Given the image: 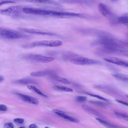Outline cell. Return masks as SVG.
Masks as SVG:
<instances>
[{"instance_id": "6da1fadb", "label": "cell", "mask_w": 128, "mask_h": 128, "mask_svg": "<svg viewBox=\"0 0 128 128\" xmlns=\"http://www.w3.org/2000/svg\"><path fill=\"white\" fill-rule=\"evenodd\" d=\"M0 37L4 39L12 40L28 38L29 36L8 28L0 27Z\"/></svg>"}, {"instance_id": "7a4b0ae2", "label": "cell", "mask_w": 128, "mask_h": 128, "mask_svg": "<svg viewBox=\"0 0 128 128\" xmlns=\"http://www.w3.org/2000/svg\"><path fill=\"white\" fill-rule=\"evenodd\" d=\"M61 41L58 40H44L36 41L23 44L22 47L24 48H28L37 46L47 47H56L62 45Z\"/></svg>"}, {"instance_id": "3957f363", "label": "cell", "mask_w": 128, "mask_h": 128, "mask_svg": "<svg viewBox=\"0 0 128 128\" xmlns=\"http://www.w3.org/2000/svg\"><path fill=\"white\" fill-rule=\"evenodd\" d=\"M22 11L26 14L52 16L54 10L34 8L25 7L23 8Z\"/></svg>"}, {"instance_id": "277c9868", "label": "cell", "mask_w": 128, "mask_h": 128, "mask_svg": "<svg viewBox=\"0 0 128 128\" xmlns=\"http://www.w3.org/2000/svg\"><path fill=\"white\" fill-rule=\"evenodd\" d=\"M23 8L20 6H12L0 10V13L6 15L16 17L20 13Z\"/></svg>"}, {"instance_id": "5b68a950", "label": "cell", "mask_w": 128, "mask_h": 128, "mask_svg": "<svg viewBox=\"0 0 128 128\" xmlns=\"http://www.w3.org/2000/svg\"><path fill=\"white\" fill-rule=\"evenodd\" d=\"M73 64L78 65H92L101 64L99 61L84 57H79L74 58L71 60Z\"/></svg>"}, {"instance_id": "8992f818", "label": "cell", "mask_w": 128, "mask_h": 128, "mask_svg": "<svg viewBox=\"0 0 128 128\" xmlns=\"http://www.w3.org/2000/svg\"><path fill=\"white\" fill-rule=\"evenodd\" d=\"M24 58L27 59L40 62L43 63H47L53 60L54 57H48L39 54H31L25 56Z\"/></svg>"}, {"instance_id": "52a82bcc", "label": "cell", "mask_w": 128, "mask_h": 128, "mask_svg": "<svg viewBox=\"0 0 128 128\" xmlns=\"http://www.w3.org/2000/svg\"><path fill=\"white\" fill-rule=\"evenodd\" d=\"M18 29L22 31L32 34L46 36H58V34L53 33L44 31L38 30L23 28H18Z\"/></svg>"}, {"instance_id": "ba28073f", "label": "cell", "mask_w": 128, "mask_h": 128, "mask_svg": "<svg viewBox=\"0 0 128 128\" xmlns=\"http://www.w3.org/2000/svg\"><path fill=\"white\" fill-rule=\"evenodd\" d=\"M105 61L117 65L128 67V61L114 57H108L104 58Z\"/></svg>"}, {"instance_id": "9c48e42d", "label": "cell", "mask_w": 128, "mask_h": 128, "mask_svg": "<svg viewBox=\"0 0 128 128\" xmlns=\"http://www.w3.org/2000/svg\"><path fill=\"white\" fill-rule=\"evenodd\" d=\"M15 94L23 101L35 105H38L39 102L36 98L23 94L16 93Z\"/></svg>"}, {"instance_id": "30bf717a", "label": "cell", "mask_w": 128, "mask_h": 128, "mask_svg": "<svg viewBox=\"0 0 128 128\" xmlns=\"http://www.w3.org/2000/svg\"><path fill=\"white\" fill-rule=\"evenodd\" d=\"M52 111L59 116L69 121L76 123L79 122V120L78 119L68 115L61 110L53 109L52 110Z\"/></svg>"}, {"instance_id": "8fae6325", "label": "cell", "mask_w": 128, "mask_h": 128, "mask_svg": "<svg viewBox=\"0 0 128 128\" xmlns=\"http://www.w3.org/2000/svg\"><path fill=\"white\" fill-rule=\"evenodd\" d=\"M95 88L104 92L111 93L116 94L117 91L114 89L108 86L104 85H95L94 86Z\"/></svg>"}, {"instance_id": "7c38bea8", "label": "cell", "mask_w": 128, "mask_h": 128, "mask_svg": "<svg viewBox=\"0 0 128 128\" xmlns=\"http://www.w3.org/2000/svg\"><path fill=\"white\" fill-rule=\"evenodd\" d=\"M12 83L16 84H37V82L35 80L30 78H24L14 80L11 81Z\"/></svg>"}, {"instance_id": "4fadbf2b", "label": "cell", "mask_w": 128, "mask_h": 128, "mask_svg": "<svg viewBox=\"0 0 128 128\" xmlns=\"http://www.w3.org/2000/svg\"><path fill=\"white\" fill-rule=\"evenodd\" d=\"M98 8L100 13L105 16L107 17L111 14L107 7L103 3H99L98 5Z\"/></svg>"}, {"instance_id": "5bb4252c", "label": "cell", "mask_w": 128, "mask_h": 128, "mask_svg": "<svg viewBox=\"0 0 128 128\" xmlns=\"http://www.w3.org/2000/svg\"><path fill=\"white\" fill-rule=\"evenodd\" d=\"M54 71L47 70L33 72H32L30 74L33 76L40 77L47 75H50L52 74H54Z\"/></svg>"}, {"instance_id": "9a60e30c", "label": "cell", "mask_w": 128, "mask_h": 128, "mask_svg": "<svg viewBox=\"0 0 128 128\" xmlns=\"http://www.w3.org/2000/svg\"><path fill=\"white\" fill-rule=\"evenodd\" d=\"M82 107L84 110L88 112L96 115L100 118H104V116L99 112L88 106L83 105L82 106Z\"/></svg>"}, {"instance_id": "2e32d148", "label": "cell", "mask_w": 128, "mask_h": 128, "mask_svg": "<svg viewBox=\"0 0 128 128\" xmlns=\"http://www.w3.org/2000/svg\"><path fill=\"white\" fill-rule=\"evenodd\" d=\"M50 77L51 78L54 80L65 84H69L70 83V82L67 79L60 76L55 74H52L50 75Z\"/></svg>"}, {"instance_id": "e0dca14e", "label": "cell", "mask_w": 128, "mask_h": 128, "mask_svg": "<svg viewBox=\"0 0 128 128\" xmlns=\"http://www.w3.org/2000/svg\"><path fill=\"white\" fill-rule=\"evenodd\" d=\"M96 120L99 123L108 128H120L117 126L112 124L99 118H96Z\"/></svg>"}, {"instance_id": "ac0fdd59", "label": "cell", "mask_w": 128, "mask_h": 128, "mask_svg": "<svg viewBox=\"0 0 128 128\" xmlns=\"http://www.w3.org/2000/svg\"><path fill=\"white\" fill-rule=\"evenodd\" d=\"M27 87L30 90L36 93L40 96L46 98H48V96L47 95L44 94L40 90L33 86L28 85L27 86Z\"/></svg>"}, {"instance_id": "d6986e66", "label": "cell", "mask_w": 128, "mask_h": 128, "mask_svg": "<svg viewBox=\"0 0 128 128\" xmlns=\"http://www.w3.org/2000/svg\"><path fill=\"white\" fill-rule=\"evenodd\" d=\"M116 78L124 81L128 82V74H113Z\"/></svg>"}, {"instance_id": "ffe728a7", "label": "cell", "mask_w": 128, "mask_h": 128, "mask_svg": "<svg viewBox=\"0 0 128 128\" xmlns=\"http://www.w3.org/2000/svg\"><path fill=\"white\" fill-rule=\"evenodd\" d=\"M27 1L30 2L36 3L51 4H56L57 5L59 4H58L57 2L51 0H27Z\"/></svg>"}, {"instance_id": "44dd1931", "label": "cell", "mask_w": 128, "mask_h": 128, "mask_svg": "<svg viewBox=\"0 0 128 128\" xmlns=\"http://www.w3.org/2000/svg\"><path fill=\"white\" fill-rule=\"evenodd\" d=\"M118 21L120 23L125 24H128V13L124 14L118 18Z\"/></svg>"}, {"instance_id": "7402d4cb", "label": "cell", "mask_w": 128, "mask_h": 128, "mask_svg": "<svg viewBox=\"0 0 128 128\" xmlns=\"http://www.w3.org/2000/svg\"><path fill=\"white\" fill-rule=\"evenodd\" d=\"M53 88L56 90L59 91L68 92H72L73 91L72 89L63 86H56L53 87Z\"/></svg>"}, {"instance_id": "603a6c76", "label": "cell", "mask_w": 128, "mask_h": 128, "mask_svg": "<svg viewBox=\"0 0 128 128\" xmlns=\"http://www.w3.org/2000/svg\"><path fill=\"white\" fill-rule=\"evenodd\" d=\"M83 93L86 94H88L91 96L95 98L100 100L104 101L106 102H110L111 101L110 100L106 98H104L102 96H101L98 95L93 94L86 92H84Z\"/></svg>"}, {"instance_id": "cb8c5ba5", "label": "cell", "mask_w": 128, "mask_h": 128, "mask_svg": "<svg viewBox=\"0 0 128 128\" xmlns=\"http://www.w3.org/2000/svg\"><path fill=\"white\" fill-rule=\"evenodd\" d=\"M115 114L119 118L128 121V115L124 113L115 112Z\"/></svg>"}, {"instance_id": "d4e9b609", "label": "cell", "mask_w": 128, "mask_h": 128, "mask_svg": "<svg viewBox=\"0 0 128 128\" xmlns=\"http://www.w3.org/2000/svg\"><path fill=\"white\" fill-rule=\"evenodd\" d=\"M87 98L84 96H77L75 98V101L79 102H82L86 101L87 100Z\"/></svg>"}, {"instance_id": "484cf974", "label": "cell", "mask_w": 128, "mask_h": 128, "mask_svg": "<svg viewBox=\"0 0 128 128\" xmlns=\"http://www.w3.org/2000/svg\"><path fill=\"white\" fill-rule=\"evenodd\" d=\"M89 102L91 104L103 107H106V106L104 103L100 101L91 100L89 101Z\"/></svg>"}, {"instance_id": "4316f807", "label": "cell", "mask_w": 128, "mask_h": 128, "mask_svg": "<svg viewBox=\"0 0 128 128\" xmlns=\"http://www.w3.org/2000/svg\"><path fill=\"white\" fill-rule=\"evenodd\" d=\"M14 127L13 124L11 122L6 123L4 126V128H14Z\"/></svg>"}, {"instance_id": "83f0119b", "label": "cell", "mask_w": 128, "mask_h": 128, "mask_svg": "<svg viewBox=\"0 0 128 128\" xmlns=\"http://www.w3.org/2000/svg\"><path fill=\"white\" fill-rule=\"evenodd\" d=\"M14 120L15 122L20 124H22L24 122V120L21 118H15Z\"/></svg>"}, {"instance_id": "f1b7e54d", "label": "cell", "mask_w": 128, "mask_h": 128, "mask_svg": "<svg viewBox=\"0 0 128 128\" xmlns=\"http://www.w3.org/2000/svg\"><path fill=\"white\" fill-rule=\"evenodd\" d=\"M15 2L11 0H4L0 2V6H1L4 4L9 3H14Z\"/></svg>"}, {"instance_id": "f546056e", "label": "cell", "mask_w": 128, "mask_h": 128, "mask_svg": "<svg viewBox=\"0 0 128 128\" xmlns=\"http://www.w3.org/2000/svg\"><path fill=\"white\" fill-rule=\"evenodd\" d=\"M7 107L4 105L0 104V111H6L7 110Z\"/></svg>"}, {"instance_id": "4dcf8cb0", "label": "cell", "mask_w": 128, "mask_h": 128, "mask_svg": "<svg viewBox=\"0 0 128 128\" xmlns=\"http://www.w3.org/2000/svg\"><path fill=\"white\" fill-rule=\"evenodd\" d=\"M116 101L122 104L128 106V103L118 100H116Z\"/></svg>"}, {"instance_id": "1f68e13d", "label": "cell", "mask_w": 128, "mask_h": 128, "mask_svg": "<svg viewBox=\"0 0 128 128\" xmlns=\"http://www.w3.org/2000/svg\"><path fill=\"white\" fill-rule=\"evenodd\" d=\"M120 52L123 54L128 57V51H121Z\"/></svg>"}, {"instance_id": "d6a6232c", "label": "cell", "mask_w": 128, "mask_h": 128, "mask_svg": "<svg viewBox=\"0 0 128 128\" xmlns=\"http://www.w3.org/2000/svg\"><path fill=\"white\" fill-rule=\"evenodd\" d=\"M29 128H37V126L34 124H32L30 125L29 126Z\"/></svg>"}, {"instance_id": "836d02e7", "label": "cell", "mask_w": 128, "mask_h": 128, "mask_svg": "<svg viewBox=\"0 0 128 128\" xmlns=\"http://www.w3.org/2000/svg\"><path fill=\"white\" fill-rule=\"evenodd\" d=\"M4 78L2 76L0 75V82H2L4 80Z\"/></svg>"}, {"instance_id": "e575fe53", "label": "cell", "mask_w": 128, "mask_h": 128, "mask_svg": "<svg viewBox=\"0 0 128 128\" xmlns=\"http://www.w3.org/2000/svg\"><path fill=\"white\" fill-rule=\"evenodd\" d=\"M123 46H125L128 47V42H123Z\"/></svg>"}, {"instance_id": "d590c367", "label": "cell", "mask_w": 128, "mask_h": 128, "mask_svg": "<svg viewBox=\"0 0 128 128\" xmlns=\"http://www.w3.org/2000/svg\"><path fill=\"white\" fill-rule=\"evenodd\" d=\"M19 128H26L24 126H20Z\"/></svg>"}, {"instance_id": "8d00e7d4", "label": "cell", "mask_w": 128, "mask_h": 128, "mask_svg": "<svg viewBox=\"0 0 128 128\" xmlns=\"http://www.w3.org/2000/svg\"><path fill=\"white\" fill-rule=\"evenodd\" d=\"M45 128H48V127H45Z\"/></svg>"}, {"instance_id": "74e56055", "label": "cell", "mask_w": 128, "mask_h": 128, "mask_svg": "<svg viewBox=\"0 0 128 128\" xmlns=\"http://www.w3.org/2000/svg\"><path fill=\"white\" fill-rule=\"evenodd\" d=\"M126 25L128 26V24H127Z\"/></svg>"}]
</instances>
